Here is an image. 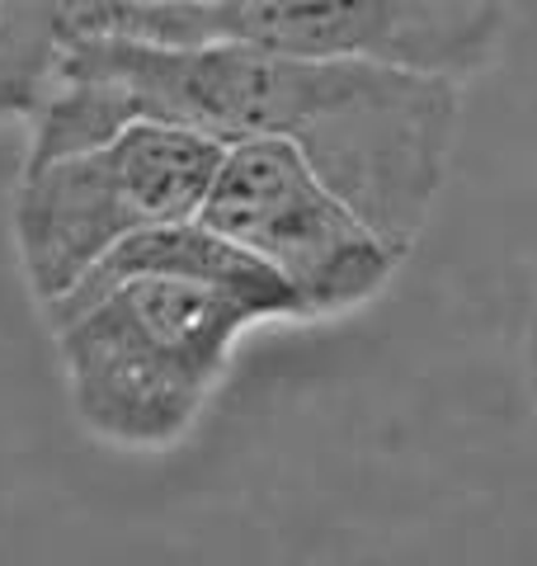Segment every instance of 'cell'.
<instances>
[{
    "mask_svg": "<svg viewBox=\"0 0 537 566\" xmlns=\"http://www.w3.org/2000/svg\"><path fill=\"white\" fill-rule=\"evenodd\" d=\"M199 222L264 264L302 303V322L364 307L401 264L283 142L227 147Z\"/></svg>",
    "mask_w": 537,
    "mask_h": 566,
    "instance_id": "5",
    "label": "cell"
},
{
    "mask_svg": "<svg viewBox=\"0 0 537 566\" xmlns=\"http://www.w3.org/2000/svg\"><path fill=\"white\" fill-rule=\"evenodd\" d=\"M457 118L462 91L443 76L76 33L57 91L33 118L24 166L85 151L133 123H166L218 147L283 142L406 260L439 203Z\"/></svg>",
    "mask_w": 537,
    "mask_h": 566,
    "instance_id": "1",
    "label": "cell"
},
{
    "mask_svg": "<svg viewBox=\"0 0 537 566\" xmlns=\"http://www.w3.org/2000/svg\"><path fill=\"white\" fill-rule=\"evenodd\" d=\"M71 39V0H0V118L43 114Z\"/></svg>",
    "mask_w": 537,
    "mask_h": 566,
    "instance_id": "6",
    "label": "cell"
},
{
    "mask_svg": "<svg viewBox=\"0 0 537 566\" xmlns=\"http://www.w3.org/2000/svg\"><path fill=\"white\" fill-rule=\"evenodd\" d=\"M533 387H537V349H533Z\"/></svg>",
    "mask_w": 537,
    "mask_h": 566,
    "instance_id": "8",
    "label": "cell"
},
{
    "mask_svg": "<svg viewBox=\"0 0 537 566\" xmlns=\"http://www.w3.org/2000/svg\"><path fill=\"white\" fill-rule=\"evenodd\" d=\"M81 424L118 449H166L218 397L236 340L274 322L193 279H123L48 307Z\"/></svg>",
    "mask_w": 537,
    "mask_h": 566,
    "instance_id": "2",
    "label": "cell"
},
{
    "mask_svg": "<svg viewBox=\"0 0 537 566\" xmlns=\"http://www.w3.org/2000/svg\"><path fill=\"white\" fill-rule=\"evenodd\" d=\"M227 147L166 123H133L85 151L24 166L14 241L33 297L57 307L123 241L199 222Z\"/></svg>",
    "mask_w": 537,
    "mask_h": 566,
    "instance_id": "4",
    "label": "cell"
},
{
    "mask_svg": "<svg viewBox=\"0 0 537 566\" xmlns=\"http://www.w3.org/2000/svg\"><path fill=\"white\" fill-rule=\"evenodd\" d=\"M71 29L462 81L495 57L509 10L486 0H71Z\"/></svg>",
    "mask_w": 537,
    "mask_h": 566,
    "instance_id": "3",
    "label": "cell"
},
{
    "mask_svg": "<svg viewBox=\"0 0 537 566\" xmlns=\"http://www.w3.org/2000/svg\"><path fill=\"white\" fill-rule=\"evenodd\" d=\"M528 349H537V316H533V345Z\"/></svg>",
    "mask_w": 537,
    "mask_h": 566,
    "instance_id": "7",
    "label": "cell"
}]
</instances>
